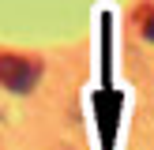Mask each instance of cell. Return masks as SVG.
I'll use <instances>...</instances> for the list:
<instances>
[{
	"mask_svg": "<svg viewBox=\"0 0 154 150\" xmlns=\"http://www.w3.org/2000/svg\"><path fill=\"white\" fill-rule=\"evenodd\" d=\"M42 79V64L34 56H23V52H0V86L15 90V94H26L38 86Z\"/></svg>",
	"mask_w": 154,
	"mask_h": 150,
	"instance_id": "6da1fadb",
	"label": "cell"
},
{
	"mask_svg": "<svg viewBox=\"0 0 154 150\" xmlns=\"http://www.w3.org/2000/svg\"><path fill=\"white\" fill-rule=\"evenodd\" d=\"M120 105V98L117 94H98V112H102V135H105V142H113V109Z\"/></svg>",
	"mask_w": 154,
	"mask_h": 150,
	"instance_id": "7a4b0ae2",
	"label": "cell"
},
{
	"mask_svg": "<svg viewBox=\"0 0 154 150\" xmlns=\"http://www.w3.org/2000/svg\"><path fill=\"white\" fill-rule=\"evenodd\" d=\"M135 19H139V30H143V38H147V41H154V8H150V4H143Z\"/></svg>",
	"mask_w": 154,
	"mask_h": 150,
	"instance_id": "3957f363",
	"label": "cell"
}]
</instances>
